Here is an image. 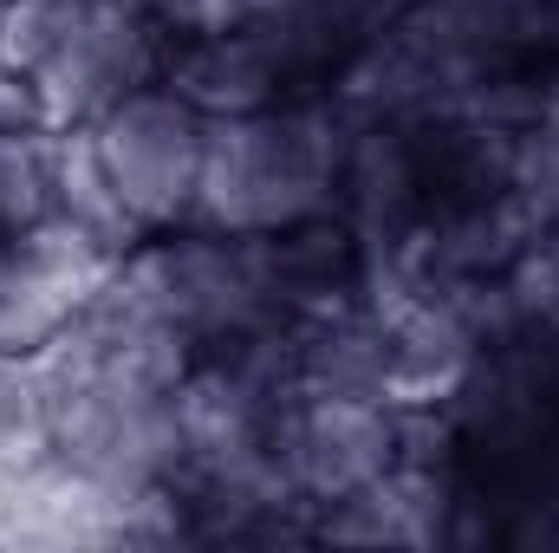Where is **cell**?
<instances>
[{
  "label": "cell",
  "mask_w": 559,
  "mask_h": 553,
  "mask_svg": "<svg viewBox=\"0 0 559 553\" xmlns=\"http://www.w3.org/2000/svg\"><path fill=\"white\" fill-rule=\"evenodd\" d=\"M52 222H66L72 235H85L111 261H124L131 248L150 242L138 228V215L118 202V189H111L85 125L79 131H52Z\"/></svg>",
  "instance_id": "cell-7"
},
{
  "label": "cell",
  "mask_w": 559,
  "mask_h": 553,
  "mask_svg": "<svg viewBox=\"0 0 559 553\" xmlns=\"http://www.w3.org/2000/svg\"><path fill=\"white\" fill-rule=\"evenodd\" d=\"M417 449V411L371 385L293 378L274 416V462L293 502L319 521L325 508L365 495Z\"/></svg>",
  "instance_id": "cell-4"
},
{
  "label": "cell",
  "mask_w": 559,
  "mask_h": 553,
  "mask_svg": "<svg viewBox=\"0 0 559 553\" xmlns=\"http://www.w3.org/2000/svg\"><path fill=\"white\" fill-rule=\"evenodd\" d=\"M52 215V131L33 118H0V235L39 228Z\"/></svg>",
  "instance_id": "cell-8"
},
{
  "label": "cell",
  "mask_w": 559,
  "mask_h": 553,
  "mask_svg": "<svg viewBox=\"0 0 559 553\" xmlns=\"http://www.w3.org/2000/svg\"><path fill=\"white\" fill-rule=\"evenodd\" d=\"M0 66L13 72L33 125L79 131L163 79L169 39L138 0H7Z\"/></svg>",
  "instance_id": "cell-2"
},
{
  "label": "cell",
  "mask_w": 559,
  "mask_h": 553,
  "mask_svg": "<svg viewBox=\"0 0 559 553\" xmlns=\"http://www.w3.org/2000/svg\"><path fill=\"white\" fill-rule=\"evenodd\" d=\"M547 248H554V255H559V228H547Z\"/></svg>",
  "instance_id": "cell-13"
},
{
  "label": "cell",
  "mask_w": 559,
  "mask_h": 553,
  "mask_svg": "<svg viewBox=\"0 0 559 553\" xmlns=\"http://www.w3.org/2000/svg\"><path fill=\"white\" fill-rule=\"evenodd\" d=\"M514 196L540 228H559V98L514 131Z\"/></svg>",
  "instance_id": "cell-10"
},
{
  "label": "cell",
  "mask_w": 559,
  "mask_h": 553,
  "mask_svg": "<svg viewBox=\"0 0 559 553\" xmlns=\"http://www.w3.org/2000/svg\"><path fill=\"white\" fill-rule=\"evenodd\" d=\"M0 7H7V0H0Z\"/></svg>",
  "instance_id": "cell-14"
},
{
  "label": "cell",
  "mask_w": 559,
  "mask_h": 553,
  "mask_svg": "<svg viewBox=\"0 0 559 553\" xmlns=\"http://www.w3.org/2000/svg\"><path fill=\"white\" fill-rule=\"evenodd\" d=\"M85 131H92V150H98L118 202L138 215L143 235L189 222L195 189H202V163H209V111H195L176 85L156 79Z\"/></svg>",
  "instance_id": "cell-5"
},
{
  "label": "cell",
  "mask_w": 559,
  "mask_h": 553,
  "mask_svg": "<svg viewBox=\"0 0 559 553\" xmlns=\"http://www.w3.org/2000/svg\"><path fill=\"white\" fill-rule=\"evenodd\" d=\"M111 268V255H98L52 215L39 228L0 235V352H46Z\"/></svg>",
  "instance_id": "cell-6"
},
{
  "label": "cell",
  "mask_w": 559,
  "mask_h": 553,
  "mask_svg": "<svg viewBox=\"0 0 559 553\" xmlns=\"http://www.w3.org/2000/svg\"><path fill=\"white\" fill-rule=\"evenodd\" d=\"M118 268L138 280V293L169 319V332L195 358L286 332L267 235H222V228L182 222L131 248Z\"/></svg>",
  "instance_id": "cell-3"
},
{
  "label": "cell",
  "mask_w": 559,
  "mask_h": 553,
  "mask_svg": "<svg viewBox=\"0 0 559 553\" xmlns=\"http://www.w3.org/2000/svg\"><path fill=\"white\" fill-rule=\"evenodd\" d=\"M46 462V391L33 352H0V482Z\"/></svg>",
  "instance_id": "cell-9"
},
{
  "label": "cell",
  "mask_w": 559,
  "mask_h": 553,
  "mask_svg": "<svg viewBox=\"0 0 559 553\" xmlns=\"http://www.w3.org/2000/svg\"><path fill=\"white\" fill-rule=\"evenodd\" d=\"M0 118H33L26 111V98H20V85H13V72L0 66Z\"/></svg>",
  "instance_id": "cell-12"
},
{
  "label": "cell",
  "mask_w": 559,
  "mask_h": 553,
  "mask_svg": "<svg viewBox=\"0 0 559 553\" xmlns=\"http://www.w3.org/2000/svg\"><path fill=\"white\" fill-rule=\"evenodd\" d=\"M352 118L332 92L241 118H209V163L189 222L222 235H286L338 209Z\"/></svg>",
  "instance_id": "cell-1"
},
{
  "label": "cell",
  "mask_w": 559,
  "mask_h": 553,
  "mask_svg": "<svg viewBox=\"0 0 559 553\" xmlns=\"http://www.w3.org/2000/svg\"><path fill=\"white\" fill-rule=\"evenodd\" d=\"M325 7H332V20H338V26H345L358 46H365L371 33H384V26L397 20L411 0H325Z\"/></svg>",
  "instance_id": "cell-11"
}]
</instances>
